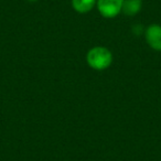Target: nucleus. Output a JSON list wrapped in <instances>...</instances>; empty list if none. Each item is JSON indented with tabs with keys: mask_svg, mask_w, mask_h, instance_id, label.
<instances>
[{
	"mask_svg": "<svg viewBox=\"0 0 161 161\" xmlns=\"http://www.w3.org/2000/svg\"><path fill=\"white\" fill-rule=\"evenodd\" d=\"M86 63L95 71H104L113 63V54L110 50L105 47H94L86 54Z\"/></svg>",
	"mask_w": 161,
	"mask_h": 161,
	"instance_id": "1",
	"label": "nucleus"
},
{
	"mask_svg": "<svg viewBox=\"0 0 161 161\" xmlns=\"http://www.w3.org/2000/svg\"><path fill=\"white\" fill-rule=\"evenodd\" d=\"M123 3L124 0H97L96 7L102 17L113 19L121 12Z\"/></svg>",
	"mask_w": 161,
	"mask_h": 161,
	"instance_id": "2",
	"label": "nucleus"
},
{
	"mask_svg": "<svg viewBox=\"0 0 161 161\" xmlns=\"http://www.w3.org/2000/svg\"><path fill=\"white\" fill-rule=\"evenodd\" d=\"M145 38L148 45L154 51L161 52V25H150L145 31Z\"/></svg>",
	"mask_w": 161,
	"mask_h": 161,
	"instance_id": "3",
	"label": "nucleus"
},
{
	"mask_svg": "<svg viewBox=\"0 0 161 161\" xmlns=\"http://www.w3.org/2000/svg\"><path fill=\"white\" fill-rule=\"evenodd\" d=\"M142 0H124L121 12L128 17H135L141 11Z\"/></svg>",
	"mask_w": 161,
	"mask_h": 161,
	"instance_id": "4",
	"label": "nucleus"
},
{
	"mask_svg": "<svg viewBox=\"0 0 161 161\" xmlns=\"http://www.w3.org/2000/svg\"><path fill=\"white\" fill-rule=\"evenodd\" d=\"M97 0H72V7L77 14H85L93 10V8L96 6Z\"/></svg>",
	"mask_w": 161,
	"mask_h": 161,
	"instance_id": "5",
	"label": "nucleus"
},
{
	"mask_svg": "<svg viewBox=\"0 0 161 161\" xmlns=\"http://www.w3.org/2000/svg\"><path fill=\"white\" fill-rule=\"evenodd\" d=\"M27 1H29V3H36V1H38V0H27Z\"/></svg>",
	"mask_w": 161,
	"mask_h": 161,
	"instance_id": "6",
	"label": "nucleus"
}]
</instances>
